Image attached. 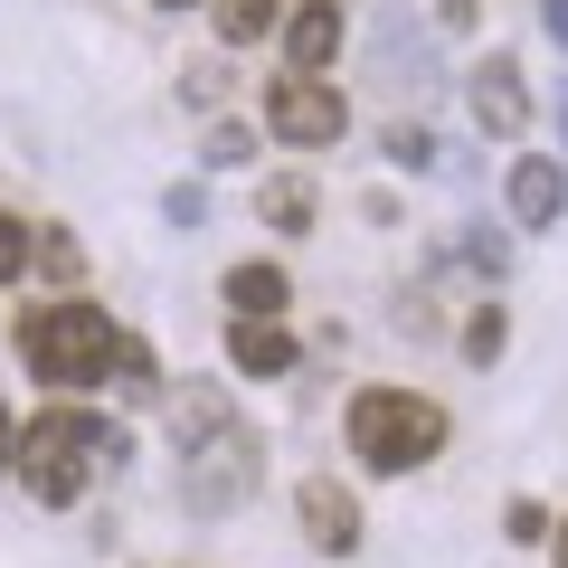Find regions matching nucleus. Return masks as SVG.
<instances>
[{
  "label": "nucleus",
  "instance_id": "9d476101",
  "mask_svg": "<svg viewBox=\"0 0 568 568\" xmlns=\"http://www.w3.org/2000/svg\"><path fill=\"white\" fill-rule=\"evenodd\" d=\"M284 58H294V77H323V67L342 58V0H304V10L284 20Z\"/></svg>",
  "mask_w": 568,
  "mask_h": 568
},
{
  "label": "nucleus",
  "instance_id": "b1692460",
  "mask_svg": "<svg viewBox=\"0 0 568 568\" xmlns=\"http://www.w3.org/2000/svg\"><path fill=\"white\" fill-rule=\"evenodd\" d=\"M10 455H20V417L0 407V474H10Z\"/></svg>",
  "mask_w": 568,
  "mask_h": 568
},
{
  "label": "nucleus",
  "instance_id": "f3484780",
  "mask_svg": "<svg viewBox=\"0 0 568 568\" xmlns=\"http://www.w3.org/2000/svg\"><path fill=\"white\" fill-rule=\"evenodd\" d=\"M265 219H275V227H304L313 219V190L304 181H265Z\"/></svg>",
  "mask_w": 568,
  "mask_h": 568
},
{
  "label": "nucleus",
  "instance_id": "f257e3e1",
  "mask_svg": "<svg viewBox=\"0 0 568 568\" xmlns=\"http://www.w3.org/2000/svg\"><path fill=\"white\" fill-rule=\"evenodd\" d=\"M351 455L369 474H417L446 455V407L417 388H361L351 398Z\"/></svg>",
  "mask_w": 568,
  "mask_h": 568
},
{
  "label": "nucleus",
  "instance_id": "5701e85b",
  "mask_svg": "<svg viewBox=\"0 0 568 568\" xmlns=\"http://www.w3.org/2000/svg\"><path fill=\"white\" fill-rule=\"evenodd\" d=\"M540 29H549L559 48H568V0H540Z\"/></svg>",
  "mask_w": 568,
  "mask_h": 568
},
{
  "label": "nucleus",
  "instance_id": "a878e982",
  "mask_svg": "<svg viewBox=\"0 0 568 568\" xmlns=\"http://www.w3.org/2000/svg\"><path fill=\"white\" fill-rule=\"evenodd\" d=\"M162 10H190V0H162Z\"/></svg>",
  "mask_w": 568,
  "mask_h": 568
},
{
  "label": "nucleus",
  "instance_id": "393cba45",
  "mask_svg": "<svg viewBox=\"0 0 568 568\" xmlns=\"http://www.w3.org/2000/svg\"><path fill=\"white\" fill-rule=\"evenodd\" d=\"M559 568H568V521H559Z\"/></svg>",
  "mask_w": 568,
  "mask_h": 568
},
{
  "label": "nucleus",
  "instance_id": "1a4fd4ad",
  "mask_svg": "<svg viewBox=\"0 0 568 568\" xmlns=\"http://www.w3.org/2000/svg\"><path fill=\"white\" fill-rule=\"evenodd\" d=\"M227 361H237L246 379H284V369H294V332H284L275 313H237V323H227Z\"/></svg>",
  "mask_w": 568,
  "mask_h": 568
},
{
  "label": "nucleus",
  "instance_id": "6ab92c4d",
  "mask_svg": "<svg viewBox=\"0 0 568 568\" xmlns=\"http://www.w3.org/2000/svg\"><path fill=\"white\" fill-rule=\"evenodd\" d=\"M29 256H39V237H29L20 219H0V284H10V275H29Z\"/></svg>",
  "mask_w": 568,
  "mask_h": 568
},
{
  "label": "nucleus",
  "instance_id": "412c9836",
  "mask_svg": "<svg viewBox=\"0 0 568 568\" xmlns=\"http://www.w3.org/2000/svg\"><path fill=\"white\" fill-rule=\"evenodd\" d=\"M503 540H521V549L549 540V511H540V503H511V511H503Z\"/></svg>",
  "mask_w": 568,
  "mask_h": 568
},
{
  "label": "nucleus",
  "instance_id": "4468645a",
  "mask_svg": "<svg viewBox=\"0 0 568 568\" xmlns=\"http://www.w3.org/2000/svg\"><path fill=\"white\" fill-rule=\"evenodd\" d=\"M388 162H398V171H436V162H446V142L426 133V123H388Z\"/></svg>",
  "mask_w": 568,
  "mask_h": 568
},
{
  "label": "nucleus",
  "instance_id": "ddd939ff",
  "mask_svg": "<svg viewBox=\"0 0 568 568\" xmlns=\"http://www.w3.org/2000/svg\"><path fill=\"white\" fill-rule=\"evenodd\" d=\"M209 20H219V39H227V48H256L265 29L284 20V0H219V10H209Z\"/></svg>",
  "mask_w": 568,
  "mask_h": 568
},
{
  "label": "nucleus",
  "instance_id": "dca6fc26",
  "mask_svg": "<svg viewBox=\"0 0 568 568\" xmlns=\"http://www.w3.org/2000/svg\"><path fill=\"white\" fill-rule=\"evenodd\" d=\"M256 162V133H246V123H219V133H209V171H246Z\"/></svg>",
  "mask_w": 568,
  "mask_h": 568
},
{
  "label": "nucleus",
  "instance_id": "a211bd4d",
  "mask_svg": "<svg viewBox=\"0 0 568 568\" xmlns=\"http://www.w3.org/2000/svg\"><path fill=\"white\" fill-rule=\"evenodd\" d=\"M503 342H511L503 304H484V313H474V332H465V351H474V361H503Z\"/></svg>",
  "mask_w": 568,
  "mask_h": 568
},
{
  "label": "nucleus",
  "instance_id": "bb28decb",
  "mask_svg": "<svg viewBox=\"0 0 568 568\" xmlns=\"http://www.w3.org/2000/svg\"><path fill=\"white\" fill-rule=\"evenodd\" d=\"M559 123H568V114H559ZM559 181H568V162H559Z\"/></svg>",
  "mask_w": 568,
  "mask_h": 568
},
{
  "label": "nucleus",
  "instance_id": "9b49d317",
  "mask_svg": "<svg viewBox=\"0 0 568 568\" xmlns=\"http://www.w3.org/2000/svg\"><path fill=\"white\" fill-rule=\"evenodd\" d=\"M104 379H114L123 398H162V369H152V351H142L133 332H114V351H104Z\"/></svg>",
  "mask_w": 568,
  "mask_h": 568
},
{
  "label": "nucleus",
  "instance_id": "f8f14e48",
  "mask_svg": "<svg viewBox=\"0 0 568 568\" xmlns=\"http://www.w3.org/2000/svg\"><path fill=\"white\" fill-rule=\"evenodd\" d=\"M284 294H294L284 265H227V304L237 313H284Z\"/></svg>",
  "mask_w": 568,
  "mask_h": 568
},
{
  "label": "nucleus",
  "instance_id": "0eeeda50",
  "mask_svg": "<svg viewBox=\"0 0 568 568\" xmlns=\"http://www.w3.org/2000/svg\"><path fill=\"white\" fill-rule=\"evenodd\" d=\"M465 95H474V123H484L493 142H511V133L530 123V85H521V67H511V58H484Z\"/></svg>",
  "mask_w": 568,
  "mask_h": 568
},
{
  "label": "nucleus",
  "instance_id": "423d86ee",
  "mask_svg": "<svg viewBox=\"0 0 568 568\" xmlns=\"http://www.w3.org/2000/svg\"><path fill=\"white\" fill-rule=\"evenodd\" d=\"M294 511H304V540L313 549H332V559L361 549V503H351L332 474H304V484H294Z\"/></svg>",
  "mask_w": 568,
  "mask_h": 568
},
{
  "label": "nucleus",
  "instance_id": "20e7f679",
  "mask_svg": "<svg viewBox=\"0 0 568 568\" xmlns=\"http://www.w3.org/2000/svg\"><path fill=\"white\" fill-rule=\"evenodd\" d=\"M265 123H275L284 142H342V123H351V104H342V85L332 77H275L265 85Z\"/></svg>",
  "mask_w": 568,
  "mask_h": 568
},
{
  "label": "nucleus",
  "instance_id": "4be33fe9",
  "mask_svg": "<svg viewBox=\"0 0 568 568\" xmlns=\"http://www.w3.org/2000/svg\"><path fill=\"white\" fill-rule=\"evenodd\" d=\"M465 256H474V265H484V275H503V265H511V246H503V237H493V227H474V237H465Z\"/></svg>",
  "mask_w": 568,
  "mask_h": 568
},
{
  "label": "nucleus",
  "instance_id": "f03ea898",
  "mask_svg": "<svg viewBox=\"0 0 568 568\" xmlns=\"http://www.w3.org/2000/svg\"><path fill=\"white\" fill-rule=\"evenodd\" d=\"M10 465L29 474L39 503H77V493L95 484V465H123V436H114L104 417H85V407H58V417H39V426L20 436Z\"/></svg>",
  "mask_w": 568,
  "mask_h": 568
},
{
  "label": "nucleus",
  "instance_id": "7ed1b4c3",
  "mask_svg": "<svg viewBox=\"0 0 568 568\" xmlns=\"http://www.w3.org/2000/svg\"><path fill=\"white\" fill-rule=\"evenodd\" d=\"M20 351H29L39 379L95 388V379H104V351H114V323H104L95 304H39V313L20 323Z\"/></svg>",
  "mask_w": 568,
  "mask_h": 568
},
{
  "label": "nucleus",
  "instance_id": "6e6552de",
  "mask_svg": "<svg viewBox=\"0 0 568 568\" xmlns=\"http://www.w3.org/2000/svg\"><path fill=\"white\" fill-rule=\"evenodd\" d=\"M503 200H511V227H559L568 181H559V162H549V152H521V162H511V181H503Z\"/></svg>",
  "mask_w": 568,
  "mask_h": 568
},
{
  "label": "nucleus",
  "instance_id": "2eb2a0df",
  "mask_svg": "<svg viewBox=\"0 0 568 568\" xmlns=\"http://www.w3.org/2000/svg\"><path fill=\"white\" fill-rule=\"evenodd\" d=\"M219 426H227V407L209 398V388H200V398H181V407H171V436H181V446H209Z\"/></svg>",
  "mask_w": 568,
  "mask_h": 568
},
{
  "label": "nucleus",
  "instance_id": "aec40b11",
  "mask_svg": "<svg viewBox=\"0 0 568 568\" xmlns=\"http://www.w3.org/2000/svg\"><path fill=\"white\" fill-rule=\"evenodd\" d=\"M162 219H171V227H200V219H209V190H200V181H181V190L162 200Z\"/></svg>",
  "mask_w": 568,
  "mask_h": 568
},
{
  "label": "nucleus",
  "instance_id": "39448f33",
  "mask_svg": "<svg viewBox=\"0 0 568 568\" xmlns=\"http://www.w3.org/2000/svg\"><path fill=\"white\" fill-rule=\"evenodd\" d=\"M246 484H256V446H246L237 426H219L209 446H190V511H237L246 503Z\"/></svg>",
  "mask_w": 568,
  "mask_h": 568
}]
</instances>
